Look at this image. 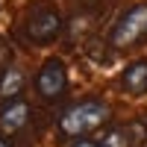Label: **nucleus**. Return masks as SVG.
I'll use <instances>...</instances> for the list:
<instances>
[{"instance_id": "1", "label": "nucleus", "mask_w": 147, "mask_h": 147, "mask_svg": "<svg viewBox=\"0 0 147 147\" xmlns=\"http://www.w3.org/2000/svg\"><path fill=\"white\" fill-rule=\"evenodd\" d=\"M109 115H112V109H109L106 100H80V103H74L68 106L62 118H59V132H62L65 138H77L80 136H88V132H94L100 124H106Z\"/></svg>"}, {"instance_id": "2", "label": "nucleus", "mask_w": 147, "mask_h": 147, "mask_svg": "<svg viewBox=\"0 0 147 147\" xmlns=\"http://www.w3.org/2000/svg\"><path fill=\"white\" fill-rule=\"evenodd\" d=\"M144 35H147V6L138 3V6L127 9L124 15L118 18V24L112 27V35H109V44L118 47V50H124V47L138 44Z\"/></svg>"}, {"instance_id": "3", "label": "nucleus", "mask_w": 147, "mask_h": 147, "mask_svg": "<svg viewBox=\"0 0 147 147\" xmlns=\"http://www.w3.org/2000/svg\"><path fill=\"white\" fill-rule=\"evenodd\" d=\"M62 27H65L62 12L50 9V6H41L27 18V38H32L35 44H50V41L59 38Z\"/></svg>"}, {"instance_id": "4", "label": "nucleus", "mask_w": 147, "mask_h": 147, "mask_svg": "<svg viewBox=\"0 0 147 147\" xmlns=\"http://www.w3.org/2000/svg\"><path fill=\"white\" fill-rule=\"evenodd\" d=\"M35 91L44 100H59L68 91V71L62 65V59H47L41 65L38 77H35Z\"/></svg>"}, {"instance_id": "5", "label": "nucleus", "mask_w": 147, "mask_h": 147, "mask_svg": "<svg viewBox=\"0 0 147 147\" xmlns=\"http://www.w3.org/2000/svg\"><path fill=\"white\" fill-rule=\"evenodd\" d=\"M30 121V103L27 100H6L0 109V136H15Z\"/></svg>"}, {"instance_id": "6", "label": "nucleus", "mask_w": 147, "mask_h": 147, "mask_svg": "<svg viewBox=\"0 0 147 147\" xmlns=\"http://www.w3.org/2000/svg\"><path fill=\"white\" fill-rule=\"evenodd\" d=\"M121 88L132 97H141L147 94V59H136L132 65L124 68L121 74Z\"/></svg>"}, {"instance_id": "7", "label": "nucleus", "mask_w": 147, "mask_h": 147, "mask_svg": "<svg viewBox=\"0 0 147 147\" xmlns=\"http://www.w3.org/2000/svg\"><path fill=\"white\" fill-rule=\"evenodd\" d=\"M141 138H144V129L138 124L112 127V129H106V136L100 138V147H138Z\"/></svg>"}, {"instance_id": "8", "label": "nucleus", "mask_w": 147, "mask_h": 147, "mask_svg": "<svg viewBox=\"0 0 147 147\" xmlns=\"http://www.w3.org/2000/svg\"><path fill=\"white\" fill-rule=\"evenodd\" d=\"M24 71H18V68H6L3 74H0V97L3 100H18V94L24 91Z\"/></svg>"}, {"instance_id": "9", "label": "nucleus", "mask_w": 147, "mask_h": 147, "mask_svg": "<svg viewBox=\"0 0 147 147\" xmlns=\"http://www.w3.org/2000/svg\"><path fill=\"white\" fill-rule=\"evenodd\" d=\"M71 147H100V144H94V141H88V138H80V141H74Z\"/></svg>"}, {"instance_id": "10", "label": "nucleus", "mask_w": 147, "mask_h": 147, "mask_svg": "<svg viewBox=\"0 0 147 147\" xmlns=\"http://www.w3.org/2000/svg\"><path fill=\"white\" fill-rule=\"evenodd\" d=\"M0 147H12V141H6L3 136H0Z\"/></svg>"}, {"instance_id": "11", "label": "nucleus", "mask_w": 147, "mask_h": 147, "mask_svg": "<svg viewBox=\"0 0 147 147\" xmlns=\"http://www.w3.org/2000/svg\"><path fill=\"white\" fill-rule=\"evenodd\" d=\"M80 3H85V6H94V3H97V0H80Z\"/></svg>"}]
</instances>
